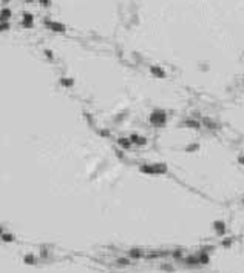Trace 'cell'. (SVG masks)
Segmentation results:
<instances>
[{
  "mask_svg": "<svg viewBox=\"0 0 244 273\" xmlns=\"http://www.w3.org/2000/svg\"><path fill=\"white\" fill-rule=\"evenodd\" d=\"M150 122L154 125H162L165 122V113L164 111H154L150 114Z\"/></svg>",
  "mask_w": 244,
  "mask_h": 273,
  "instance_id": "obj_1",
  "label": "cell"
},
{
  "mask_svg": "<svg viewBox=\"0 0 244 273\" xmlns=\"http://www.w3.org/2000/svg\"><path fill=\"white\" fill-rule=\"evenodd\" d=\"M46 25L50 26V28L53 30V31H57V32H64L65 31V26L62 25V23H56V22H48L46 20Z\"/></svg>",
  "mask_w": 244,
  "mask_h": 273,
  "instance_id": "obj_2",
  "label": "cell"
},
{
  "mask_svg": "<svg viewBox=\"0 0 244 273\" xmlns=\"http://www.w3.org/2000/svg\"><path fill=\"white\" fill-rule=\"evenodd\" d=\"M131 142H133V144H139V145H145L147 144L145 138H142V136H136V134L131 136Z\"/></svg>",
  "mask_w": 244,
  "mask_h": 273,
  "instance_id": "obj_3",
  "label": "cell"
},
{
  "mask_svg": "<svg viewBox=\"0 0 244 273\" xmlns=\"http://www.w3.org/2000/svg\"><path fill=\"white\" fill-rule=\"evenodd\" d=\"M154 76H158V77H165V73H164V70L162 68H159V66H152V70H150Z\"/></svg>",
  "mask_w": 244,
  "mask_h": 273,
  "instance_id": "obj_4",
  "label": "cell"
},
{
  "mask_svg": "<svg viewBox=\"0 0 244 273\" xmlns=\"http://www.w3.org/2000/svg\"><path fill=\"white\" fill-rule=\"evenodd\" d=\"M119 145L122 147V148H128L131 145V139H125V138H121L119 139Z\"/></svg>",
  "mask_w": 244,
  "mask_h": 273,
  "instance_id": "obj_5",
  "label": "cell"
},
{
  "mask_svg": "<svg viewBox=\"0 0 244 273\" xmlns=\"http://www.w3.org/2000/svg\"><path fill=\"white\" fill-rule=\"evenodd\" d=\"M31 22H32V16H31V14H25V17H23V25L31 26Z\"/></svg>",
  "mask_w": 244,
  "mask_h": 273,
  "instance_id": "obj_6",
  "label": "cell"
},
{
  "mask_svg": "<svg viewBox=\"0 0 244 273\" xmlns=\"http://www.w3.org/2000/svg\"><path fill=\"white\" fill-rule=\"evenodd\" d=\"M187 125L192 127V128H199L201 127V122H198V120H187Z\"/></svg>",
  "mask_w": 244,
  "mask_h": 273,
  "instance_id": "obj_7",
  "label": "cell"
},
{
  "mask_svg": "<svg viewBox=\"0 0 244 273\" xmlns=\"http://www.w3.org/2000/svg\"><path fill=\"white\" fill-rule=\"evenodd\" d=\"M9 14H11V11H9L8 8H5V9L2 11V19H3V22H5V20L9 17Z\"/></svg>",
  "mask_w": 244,
  "mask_h": 273,
  "instance_id": "obj_8",
  "label": "cell"
},
{
  "mask_svg": "<svg viewBox=\"0 0 244 273\" xmlns=\"http://www.w3.org/2000/svg\"><path fill=\"white\" fill-rule=\"evenodd\" d=\"M6 30H8V23L3 22V23H2V31H6Z\"/></svg>",
  "mask_w": 244,
  "mask_h": 273,
  "instance_id": "obj_9",
  "label": "cell"
},
{
  "mask_svg": "<svg viewBox=\"0 0 244 273\" xmlns=\"http://www.w3.org/2000/svg\"><path fill=\"white\" fill-rule=\"evenodd\" d=\"M40 3H42L43 6H48L50 5V0H40Z\"/></svg>",
  "mask_w": 244,
  "mask_h": 273,
  "instance_id": "obj_10",
  "label": "cell"
},
{
  "mask_svg": "<svg viewBox=\"0 0 244 273\" xmlns=\"http://www.w3.org/2000/svg\"><path fill=\"white\" fill-rule=\"evenodd\" d=\"M45 54H46V57H51V59H53V53H51L50 50H46V51H45Z\"/></svg>",
  "mask_w": 244,
  "mask_h": 273,
  "instance_id": "obj_11",
  "label": "cell"
},
{
  "mask_svg": "<svg viewBox=\"0 0 244 273\" xmlns=\"http://www.w3.org/2000/svg\"><path fill=\"white\" fill-rule=\"evenodd\" d=\"M62 84H64V85H71L73 82H71V80H62Z\"/></svg>",
  "mask_w": 244,
  "mask_h": 273,
  "instance_id": "obj_12",
  "label": "cell"
},
{
  "mask_svg": "<svg viewBox=\"0 0 244 273\" xmlns=\"http://www.w3.org/2000/svg\"><path fill=\"white\" fill-rule=\"evenodd\" d=\"M240 162H241L243 165H244V158H240Z\"/></svg>",
  "mask_w": 244,
  "mask_h": 273,
  "instance_id": "obj_13",
  "label": "cell"
}]
</instances>
